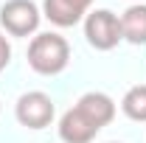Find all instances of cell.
Returning <instances> with one entry per match:
<instances>
[{"instance_id":"10","label":"cell","mask_w":146,"mask_h":143,"mask_svg":"<svg viewBox=\"0 0 146 143\" xmlns=\"http://www.w3.org/2000/svg\"><path fill=\"white\" fill-rule=\"evenodd\" d=\"M9 62H11V42H9V36L0 31V73L9 68Z\"/></svg>"},{"instance_id":"7","label":"cell","mask_w":146,"mask_h":143,"mask_svg":"<svg viewBox=\"0 0 146 143\" xmlns=\"http://www.w3.org/2000/svg\"><path fill=\"white\" fill-rule=\"evenodd\" d=\"M98 132L101 129L93 121H87L76 107H70L59 118V138H62V143H93Z\"/></svg>"},{"instance_id":"6","label":"cell","mask_w":146,"mask_h":143,"mask_svg":"<svg viewBox=\"0 0 146 143\" xmlns=\"http://www.w3.org/2000/svg\"><path fill=\"white\" fill-rule=\"evenodd\" d=\"M76 109H79L87 121H93L98 129H104L107 124H112V118H115V101L110 98L107 93H101V90L84 93V95L76 101Z\"/></svg>"},{"instance_id":"9","label":"cell","mask_w":146,"mask_h":143,"mask_svg":"<svg viewBox=\"0 0 146 143\" xmlns=\"http://www.w3.org/2000/svg\"><path fill=\"white\" fill-rule=\"evenodd\" d=\"M121 112L127 115L129 121L146 124V84H135L124 93L121 98Z\"/></svg>"},{"instance_id":"5","label":"cell","mask_w":146,"mask_h":143,"mask_svg":"<svg viewBox=\"0 0 146 143\" xmlns=\"http://www.w3.org/2000/svg\"><path fill=\"white\" fill-rule=\"evenodd\" d=\"M93 0H42V17L56 28H73L90 14Z\"/></svg>"},{"instance_id":"12","label":"cell","mask_w":146,"mask_h":143,"mask_svg":"<svg viewBox=\"0 0 146 143\" xmlns=\"http://www.w3.org/2000/svg\"><path fill=\"white\" fill-rule=\"evenodd\" d=\"M107 143H121V140H107Z\"/></svg>"},{"instance_id":"8","label":"cell","mask_w":146,"mask_h":143,"mask_svg":"<svg viewBox=\"0 0 146 143\" xmlns=\"http://www.w3.org/2000/svg\"><path fill=\"white\" fill-rule=\"evenodd\" d=\"M124 39L132 45H146V3H132L121 14Z\"/></svg>"},{"instance_id":"1","label":"cell","mask_w":146,"mask_h":143,"mask_svg":"<svg viewBox=\"0 0 146 143\" xmlns=\"http://www.w3.org/2000/svg\"><path fill=\"white\" fill-rule=\"evenodd\" d=\"M28 68L39 76H59L70 62V45L56 31L34 34L28 42Z\"/></svg>"},{"instance_id":"2","label":"cell","mask_w":146,"mask_h":143,"mask_svg":"<svg viewBox=\"0 0 146 143\" xmlns=\"http://www.w3.org/2000/svg\"><path fill=\"white\" fill-rule=\"evenodd\" d=\"M84 39L96 51H112L118 42H124L121 17L110 9H96L84 17Z\"/></svg>"},{"instance_id":"11","label":"cell","mask_w":146,"mask_h":143,"mask_svg":"<svg viewBox=\"0 0 146 143\" xmlns=\"http://www.w3.org/2000/svg\"><path fill=\"white\" fill-rule=\"evenodd\" d=\"M132 3H146V0H132Z\"/></svg>"},{"instance_id":"3","label":"cell","mask_w":146,"mask_h":143,"mask_svg":"<svg viewBox=\"0 0 146 143\" xmlns=\"http://www.w3.org/2000/svg\"><path fill=\"white\" fill-rule=\"evenodd\" d=\"M42 23V9L34 0H6L0 6V28L9 36H31Z\"/></svg>"},{"instance_id":"4","label":"cell","mask_w":146,"mask_h":143,"mask_svg":"<svg viewBox=\"0 0 146 143\" xmlns=\"http://www.w3.org/2000/svg\"><path fill=\"white\" fill-rule=\"evenodd\" d=\"M14 115H17L20 126H25V129H45V126L54 124L56 107H54V101H51L48 93H42V90H28V93H23L17 98Z\"/></svg>"}]
</instances>
